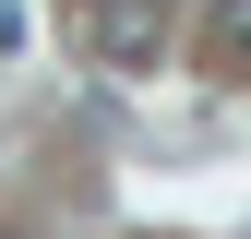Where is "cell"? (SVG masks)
<instances>
[{
	"label": "cell",
	"instance_id": "7a4b0ae2",
	"mask_svg": "<svg viewBox=\"0 0 251 239\" xmlns=\"http://www.w3.org/2000/svg\"><path fill=\"white\" fill-rule=\"evenodd\" d=\"M203 60L215 72H251V0H215L203 12Z\"/></svg>",
	"mask_w": 251,
	"mask_h": 239
},
{
	"label": "cell",
	"instance_id": "6da1fadb",
	"mask_svg": "<svg viewBox=\"0 0 251 239\" xmlns=\"http://www.w3.org/2000/svg\"><path fill=\"white\" fill-rule=\"evenodd\" d=\"M84 48H96L108 72H144V60L168 48V0H96V12H84Z\"/></svg>",
	"mask_w": 251,
	"mask_h": 239
}]
</instances>
